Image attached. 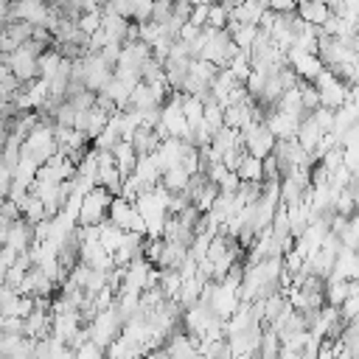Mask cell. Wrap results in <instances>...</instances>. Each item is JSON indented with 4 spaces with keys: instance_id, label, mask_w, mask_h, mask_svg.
Segmentation results:
<instances>
[{
    "instance_id": "6da1fadb",
    "label": "cell",
    "mask_w": 359,
    "mask_h": 359,
    "mask_svg": "<svg viewBox=\"0 0 359 359\" xmlns=\"http://www.w3.org/2000/svg\"><path fill=\"white\" fill-rule=\"evenodd\" d=\"M112 196L101 188V185H93L90 194H84L81 205H79V213H76V224L79 227H90V224H101L107 219V208H109Z\"/></svg>"
},
{
    "instance_id": "7a4b0ae2",
    "label": "cell",
    "mask_w": 359,
    "mask_h": 359,
    "mask_svg": "<svg viewBox=\"0 0 359 359\" xmlns=\"http://www.w3.org/2000/svg\"><path fill=\"white\" fill-rule=\"evenodd\" d=\"M314 84V90H317V98H320V107H325V109H339L342 104H345V98H348V90L351 87H345L331 70H320V76L311 81Z\"/></svg>"
},
{
    "instance_id": "3957f363",
    "label": "cell",
    "mask_w": 359,
    "mask_h": 359,
    "mask_svg": "<svg viewBox=\"0 0 359 359\" xmlns=\"http://www.w3.org/2000/svg\"><path fill=\"white\" fill-rule=\"evenodd\" d=\"M286 65L294 70V76L300 81H314L323 70V62L317 59V53H303L297 48H289L286 50Z\"/></svg>"
},
{
    "instance_id": "277c9868",
    "label": "cell",
    "mask_w": 359,
    "mask_h": 359,
    "mask_svg": "<svg viewBox=\"0 0 359 359\" xmlns=\"http://www.w3.org/2000/svg\"><path fill=\"white\" fill-rule=\"evenodd\" d=\"M112 79V67L98 53H84V90L98 93Z\"/></svg>"
},
{
    "instance_id": "5b68a950",
    "label": "cell",
    "mask_w": 359,
    "mask_h": 359,
    "mask_svg": "<svg viewBox=\"0 0 359 359\" xmlns=\"http://www.w3.org/2000/svg\"><path fill=\"white\" fill-rule=\"evenodd\" d=\"M151 56V50H149V45L146 42H121V56H118V62H115V67H121V70H132V73H137L140 70V65L146 62ZM140 76V73H137Z\"/></svg>"
},
{
    "instance_id": "8992f818",
    "label": "cell",
    "mask_w": 359,
    "mask_h": 359,
    "mask_svg": "<svg viewBox=\"0 0 359 359\" xmlns=\"http://www.w3.org/2000/svg\"><path fill=\"white\" fill-rule=\"evenodd\" d=\"M8 70L20 84H28L36 79V56H31L25 48H17L14 53H8Z\"/></svg>"
},
{
    "instance_id": "52a82bcc",
    "label": "cell",
    "mask_w": 359,
    "mask_h": 359,
    "mask_svg": "<svg viewBox=\"0 0 359 359\" xmlns=\"http://www.w3.org/2000/svg\"><path fill=\"white\" fill-rule=\"evenodd\" d=\"M31 244H34V224H28L25 219L11 222V227H8V236H6V244H3V247H11L14 252H25Z\"/></svg>"
},
{
    "instance_id": "ba28073f",
    "label": "cell",
    "mask_w": 359,
    "mask_h": 359,
    "mask_svg": "<svg viewBox=\"0 0 359 359\" xmlns=\"http://www.w3.org/2000/svg\"><path fill=\"white\" fill-rule=\"evenodd\" d=\"M132 216H135L132 202H126L123 196H112V202H109V208H107V222H109V224H115V227H121V230L126 233V230H129Z\"/></svg>"
},
{
    "instance_id": "9c48e42d",
    "label": "cell",
    "mask_w": 359,
    "mask_h": 359,
    "mask_svg": "<svg viewBox=\"0 0 359 359\" xmlns=\"http://www.w3.org/2000/svg\"><path fill=\"white\" fill-rule=\"evenodd\" d=\"M294 14H297L306 25H323L331 11H328V6H323L320 0H297V3H294Z\"/></svg>"
},
{
    "instance_id": "30bf717a",
    "label": "cell",
    "mask_w": 359,
    "mask_h": 359,
    "mask_svg": "<svg viewBox=\"0 0 359 359\" xmlns=\"http://www.w3.org/2000/svg\"><path fill=\"white\" fill-rule=\"evenodd\" d=\"M109 154H112V160H115V168H118L121 180L129 177V174L135 171V160H137V154H135V149H132L129 140H118L115 149H112Z\"/></svg>"
},
{
    "instance_id": "8fae6325",
    "label": "cell",
    "mask_w": 359,
    "mask_h": 359,
    "mask_svg": "<svg viewBox=\"0 0 359 359\" xmlns=\"http://www.w3.org/2000/svg\"><path fill=\"white\" fill-rule=\"evenodd\" d=\"M185 258H188V250L185 247H180V244H174V241H165V247H163V252H160V258H157V269H180L182 264H185Z\"/></svg>"
},
{
    "instance_id": "7c38bea8",
    "label": "cell",
    "mask_w": 359,
    "mask_h": 359,
    "mask_svg": "<svg viewBox=\"0 0 359 359\" xmlns=\"http://www.w3.org/2000/svg\"><path fill=\"white\" fill-rule=\"evenodd\" d=\"M59 65H62V53H59L56 48H45V50L36 56V79L50 81L53 73L59 70Z\"/></svg>"
},
{
    "instance_id": "4fadbf2b",
    "label": "cell",
    "mask_w": 359,
    "mask_h": 359,
    "mask_svg": "<svg viewBox=\"0 0 359 359\" xmlns=\"http://www.w3.org/2000/svg\"><path fill=\"white\" fill-rule=\"evenodd\" d=\"M188 177H191V174H188L182 165H171V168H165V171L160 174V185H163L168 194H182Z\"/></svg>"
},
{
    "instance_id": "5bb4252c",
    "label": "cell",
    "mask_w": 359,
    "mask_h": 359,
    "mask_svg": "<svg viewBox=\"0 0 359 359\" xmlns=\"http://www.w3.org/2000/svg\"><path fill=\"white\" fill-rule=\"evenodd\" d=\"M121 241H123V230L115 227V224H109V222L104 219V222L98 224V244H101V250L112 255V252L121 247Z\"/></svg>"
},
{
    "instance_id": "9a60e30c",
    "label": "cell",
    "mask_w": 359,
    "mask_h": 359,
    "mask_svg": "<svg viewBox=\"0 0 359 359\" xmlns=\"http://www.w3.org/2000/svg\"><path fill=\"white\" fill-rule=\"evenodd\" d=\"M241 182H261V160L258 157H250L247 151H244V157H241V163H238V168L233 171Z\"/></svg>"
},
{
    "instance_id": "2e32d148",
    "label": "cell",
    "mask_w": 359,
    "mask_h": 359,
    "mask_svg": "<svg viewBox=\"0 0 359 359\" xmlns=\"http://www.w3.org/2000/svg\"><path fill=\"white\" fill-rule=\"evenodd\" d=\"M17 208H20V216H22L28 224H36V222L45 219V208H42V202H39L34 194H28Z\"/></svg>"
},
{
    "instance_id": "e0dca14e",
    "label": "cell",
    "mask_w": 359,
    "mask_h": 359,
    "mask_svg": "<svg viewBox=\"0 0 359 359\" xmlns=\"http://www.w3.org/2000/svg\"><path fill=\"white\" fill-rule=\"evenodd\" d=\"M356 236H359V219H356V216H351V219H348V224H345V230L337 236V241H339V247H342V250L356 252Z\"/></svg>"
},
{
    "instance_id": "ac0fdd59",
    "label": "cell",
    "mask_w": 359,
    "mask_h": 359,
    "mask_svg": "<svg viewBox=\"0 0 359 359\" xmlns=\"http://www.w3.org/2000/svg\"><path fill=\"white\" fill-rule=\"evenodd\" d=\"M202 121L208 123L210 132H216L219 126H224V123H222V107H219L213 98H208V101L202 104Z\"/></svg>"
},
{
    "instance_id": "d6986e66",
    "label": "cell",
    "mask_w": 359,
    "mask_h": 359,
    "mask_svg": "<svg viewBox=\"0 0 359 359\" xmlns=\"http://www.w3.org/2000/svg\"><path fill=\"white\" fill-rule=\"evenodd\" d=\"M224 25H227V11H224L219 3H210V6H208V20H205V28L224 31Z\"/></svg>"
},
{
    "instance_id": "ffe728a7",
    "label": "cell",
    "mask_w": 359,
    "mask_h": 359,
    "mask_svg": "<svg viewBox=\"0 0 359 359\" xmlns=\"http://www.w3.org/2000/svg\"><path fill=\"white\" fill-rule=\"evenodd\" d=\"M356 311H359V294H356V292L348 294V297L337 306V314H339L342 323H353V320H356Z\"/></svg>"
},
{
    "instance_id": "44dd1931",
    "label": "cell",
    "mask_w": 359,
    "mask_h": 359,
    "mask_svg": "<svg viewBox=\"0 0 359 359\" xmlns=\"http://www.w3.org/2000/svg\"><path fill=\"white\" fill-rule=\"evenodd\" d=\"M157 36H165L160 22H151V20H146V22H137V39H140V42L151 45Z\"/></svg>"
},
{
    "instance_id": "7402d4cb",
    "label": "cell",
    "mask_w": 359,
    "mask_h": 359,
    "mask_svg": "<svg viewBox=\"0 0 359 359\" xmlns=\"http://www.w3.org/2000/svg\"><path fill=\"white\" fill-rule=\"evenodd\" d=\"M163 247H165L163 238H143V261H149L154 266L157 258H160V252H163Z\"/></svg>"
},
{
    "instance_id": "603a6c76",
    "label": "cell",
    "mask_w": 359,
    "mask_h": 359,
    "mask_svg": "<svg viewBox=\"0 0 359 359\" xmlns=\"http://www.w3.org/2000/svg\"><path fill=\"white\" fill-rule=\"evenodd\" d=\"M311 115V121L317 123V129L320 132H331V126H334V109H325V107H317L314 112H309Z\"/></svg>"
},
{
    "instance_id": "cb8c5ba5",
    "label": "cell",
    "mask_w": 359,
    "mask_h": 359,
    "mask_svg": "<svg viewBox=\"0 0 359 359\" xmlns=\"http://www.w3.org/2000/svg\"><path fill=\"white\" fill-rule=\"evenodd\" d=\"M76 28H79L84 36L95 34V31L101 28V14H81V17L76 20Z\"/></svg>"
},
{
    "instance_id": "d4e9b609",
    "label": "cell",
    "mask_w": 359,
    "mask_h": 359,
    "mask_svg": "<svg viewBox=\"0 0 359 359\" xmlns=\"http://www.w3.org/2000/svg\"><path fill=\"white\" fill-rule=\"evenodd\" d=\"M171 17V0H151V22H165Z\"/></svg>"
},
{
    "instance_id": "484cf974",
    "label": "cell",
    "mask_w": 359,
    "mask_h": 359,
    "mask_svg": "<svg viewBox=\"0 0 359 359\" xmlns=\"http://www.w3.org/2000/svg\"><path fill=\"white\" fill-rule=\"evenodd\" d=\"M20 87H22V84H20L11 73H8V76H3V79H0V98H3V101H11V98L20 93Z\"/></svg>"
},
{
    "instance_id": "4316f807",
    "label": "cell",
    "mask_w": 359,
    "mask_h": 359,
    "mask_svg": "<svg viewBox=\"0 0 359 359\" xmlns=\"http://www.w3.org/2000/svg\"><path fill=\"white\" fill-rule=\"evenodd\" d=\"M73 359H104V351L95 345V342H84V345H79L76 351H73Z\"/></svg>"
},
{
    "instance_id": "83f0119b",
    "label": "cell",
    "mask_w": 359,
    "mask_h": 359,
    "mask_svg": "<svg viewBox=\"0 0 359 359\" xmlns=\"http://www.w3.org/2000/svg\"><path fill=\"white\" fill-rule=\"evenodd\" d=\"M98 56H101L109 67H115V62H118V56H121V42H107V45L98 50Z\"/></svg>"
},
{
    "instance_id": "f1b7e54d",
    "label": "cell",
    "mask_w": 359,
    "mask_h": 359,
    "mask_svg": "<svg viewBox=\"0 0 359 359\" xmlns=\"http://www.w3.org/2000/svg\"><path fill=\"white\" fill-rule=\"evenodd\" d=\"M205 20H208V6L196 3V6L191 8V14H188V22L196 25V28H205Z\"/></svg>"
},
{
    "instance_id": "f546056e",
    "label": "cell",
    "mask_w": 359,
    "mask_h": 359,
    "mask_svg": "<svg viewBox=\"0 0 359 359\" xmlns=\"http://www.w3.org/2000/svg\"><path fill=\"white\" fill-rule=\"evenodd\" d=\"M199 31H202V28H196V25H191V22H182V25H180V34H177V39L191 45V42L199 36Z\"/></svg>"
},
{
    "instance_id": "4dcf8cb0",
    "label": "cell",
    "mask_w": 359,
    "mask_h": 359,
    "mask_svg": "<svg viewBox=\"0 0 359 359\" xmlns=\"http://www.w3.org/2000/svg\"><path fill=\"white\" fill-rule=\"evenodd\" d=\"M294 3L297 0H266V8L275 14H283V11H294Z\"/></svg>"
},
{
    "instance_id": "1f68e13d",
    "label": "cell",
    "mask_w": 359,
    "mask_h": 359,
    "mask_svg": "<svg viewBox=\"0 0 359 359\" xmlns=\"http://www.w3.org/2000/svg\"><path fill=\"white\" fill-rule=\"evenodd\" d=\"M31 39H36V42H42V45H53V36H50V31H48L45 25H34V28H31Z\"/></svg>"
},
{
    "instance_id": "d6a6232c",
    "label": "cell",
    "mask_w": 359,
    "mask_h": 359,
    "mask_svg": "<svg viewBox=\"0 0 359 359\" xmlns=\"http://www.w3.org/2000/svg\"><path fill=\"white\" fill-rule=\"evenodd\" d=\"M17 261V252L11 247H0V269H8Z\"/></svg>"
},
{
    "instance_id": "836d02e7",
    "label": "cell",
    "mask_w": 359,
    "mask_h": 359,
    "mask_svg": "<svg viewBox=\"0 0 359 359\" xmlns=\"http://www.w3.org/2000/svg\"><path fill=\"white\" fill-rule=\"evenodd\" d=\"M143 359H168V353H165V348H151L143 353Z\"/></svg>"
},
{
    "instance_id": "e575fe53",
    "label": "cell",
    "mask_w": 359,
    "mask_h": 359,
    "mask_svg": "<svg viewBox=\"0 0 359 359\" xmlns=\"http://www.w3.org/2000/svg\"><path fill=\"white\" fill-rule=\"evenodd\" d=\"M8 3H11V0H0V20H6V14H8Z\"/></svg>"
},
{
    "instance_id": "d590c367",
    "label": "cell",
    "mask_w": 359,
    "mask_h": 359,
    "mask_svg": "<svg viewBox=\"0 0 359 359\" xmlns=\"http://www.w3.org/2000/svg\"><path fill=\"white\" fill-rule=\"evenodd\" d=\"M255 3H261V6H266V0H255Z\"/></svg>"
}]
</instances>
